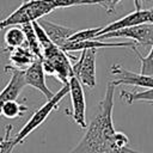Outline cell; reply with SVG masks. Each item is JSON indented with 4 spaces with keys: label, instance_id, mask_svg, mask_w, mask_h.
<instances>
[{
    "label": "cell",
    "instance_id": "obj_1",
    "mask_svg": "<svg viewBox=\"0 0 153 153\" xmlns=\"http://www.w3.org/2000/svg\"><path fill=\"white\" fill-rule=\"evenodd\" d=\"M115 85L109 81L97 112L79 143L68 153H142L129 148V137L115 129L112 121Z\"/></svg>",
    "mask_w": 153,
    "mask_h": 153
},
{
    "label": "cell",
    "instance_id": "obj_2",
    "mask_svg": "<svg viewBox=\"0 0 153 153\" xmlns=\"http://www.w3.org/2000/svg\"><path fill=\"white\" fill-rule=\"evenodd\" d=\"M55 10L51 0H29L23 2L5 19L0 20V30L14 25L32 23L51 13Z\"/></svg>",
    "mask_w": 153,
    "mask_h": 153
},
{
    "label": "cell",
    "instance_id": "obj_3",
    "mask_svg": "<svg viewBox=\"0 0 153 153\" xmlns=\"http://www.w3.org/2000/svg\"><path fill=\"white\" fill-rule=\"evenodd\" d=\"M42 57L43 69L47 74L54 75L63 84H68L69 78L73 75L72 63L68 56V53L62 50L56 44L50 45L44 49Z\"/></svg>",
    "mask_w": 153,
    "mask_h": 153
},
{
    "label": "cell",
    "instance_id": "obj_4",
    "mask_svg": "<svg viewBox=\"0 0 153 153\" xmlns=\"http://www.w3.org/2000/svg\"><path fill=\"white\" fill-rule=\"evenodd\" d=\"M69 93V86L68 84H65L61 90H59L50 99H48L38 110L35 111V114L30 117V120L24 124V127L19 130V133L13 137V146L16 147L17 145L22 143L33 130H36L45 120L47 117L51 114L54 109L57 108L59 103Z\"/></svg>",
    "mask_w": 153,
    "mask_h": 153
},
{
    "label": "cell",
    "instance_id": "obj_5",
    "mask_svg": "<svg viewBox=\"0 0 153 153\" xmlns=\"http://www.w3.org/2000/svg\"><path fill=\"white\" fill-rule=\"evenodd\" d=\"M98 49H84L80 56L72 63V72L75 78L86 87H94L97 85L96 78V57Z\"/></svg>",
    "mask_w": 153,
    "mask_h": 153
},
{
    "label": "cell",
    "instance_id": "obj_6",
    "mask_svg": "<svg viewBox=\"0 0 153 153\" xmlns=\"http://www.w3.org/2000/svg\"><path fill=\"white\" fill-rule=\"evenodd\" d=\"M129 38L130 41H134L136 45H141L143 48L152 47L153 44V24L152 23H143L139 25H133L128 27H123L116 31H111L104 35L98 36L94 39H105V38Z\"/></svg>",
    "mask_w": 153,
    "mask_h": 153
},
{
    "label": "cell",
    "instance_id": "obj_7",
    "mask_svg": "<svg viewBox=\"0 0 153 153\" xmlns=\"http://www.w3.org/2000/svg\"><path fill=\"white\" fill-rule=\"evenodd\" d=\"M68 86L72 103V110L69 115H72L75 124H78L80 128H86V103L82 84L79 81L78 78L72 75L68 80Z\"/></svg>",
    "mask_w": 153,
    "mask_h": 153
},
{
    "label": "cell",
    "instance_id": "obj_8",
    "mask_svg": "<svg viewBox=\"0 0 153 153\" xmlns=\"http://www.w3.org/2000/svg\"><path fill=\"white\" fill-rule=\"evenodd\" d=\"M24 79H25L26 85H30L33 88L38 90L47 98V100L50 99L55 94L47 86V82H45V72L43 69L42 59H36L27 68L24 69Z\"/></svg>",
    "mask_w": 153,
    "mask_h": 153
},
{
    "label": "cell",
    "instance_id": "obj_9",
    "mask_svg": "<svg viewBox=\"0 0 153 153\" xmlns=\"http://www.w3.org/2000/svg\"><path fill=\"white\" fill-rule=\"evenodd\" d=\"M110 73L112 75H118L120 78L116 80H111L115 86L118 85H133L137 87L153 88V76L145 75L141 73H133L130 71L124 69L120 65H112L110 68Z\"/></svg>",
    "mask_w": 153,
    "mask_h": 153
},
{
    "label": "cell",
    "instance_id": "obj_10",
    "mask_svg": "<svg viewBox=\"0 0 153 153\" xmlns=\"http://www.w3.org/2000/svg\"><path fill=\"white\" fill-rule=\"evenodd\" d=\"M143 23H151L149 10H135L134 12H131V13H129V14H127V16H124V17H122V18H120V19L110 23V24H108L106 26H103L100 32L98 33V36L111 32V31H116V30H120V29H123V27L143 24Z\"/></svg>",
    "mask_w": 153,
    "mask_h": 153
},
{
    "label": "cell",
    "instance_id": "obj_11",
    "mask_svg": "<svg viewBox=\"0 0 153 153\" xmlns=\"http://www.w3.org/2000/svg\"><path fill=\"white\" fill-rule=\"evenodd\" d=\"M6 69H11L12 74H11L10 81L0 92V116H1L2 105L8 100H16L20 94L22 90L24 88V86H26L23 69H17L12 67H7Z\"/></svg>",
    "mask_w": 153,
    "mask_h": 153
},
{
    "label": "cell",
    "instance_id": "obj_12",
    "mask_svg": "<svg viewBox=\"0 0 153 153\" xmlns=\"http://www.w3.org/2000/svg\"><path fill=\"white\" fill-rule=\"evenodd\" d=\"M136 43L134 41L129 42H102L98 39H88L82 42H67L61 47L66 53L81 51L84 49H102V48H135Z\"/></svg>",
    "mask_w": 153,
    "mask_h": 153
},
{
    "label": "cell",
    "instance_id": "obj_13",
    "mask_svg": "<svg viewBox=\"0 0 153 153\" xmlns=\"http://www.w3.org/2000/svg\"><path fill=\"white\" fill-rule=\"evenodd\" d=\"M37 22L44 29V31L47 32V35L51 39V42L54 44H56L57 47H60V48L63 44H66L67 41L69 39V37L75 32V30H73V29H69L67 26H62V25L55 24V23L49 22V20L43 19V18L38 19Z\"/></svg>",
    "mask_w": 153,
    "mask_h": 153
},
{
    "label": "cell",
    "instance_id": "obj_14",
    "mask_svg": "<svg viewBox=\"0 0 153 153\" xmlns=\"http://www.w3.org/2000/svg\"><path fill=\"white\" fill-rule=\"evenodd\" d=\"M36 59H38V57H36L35 54H33L27 47L24 48L23 45L12 49L11 55H10V61H11V63L13 65L12 68L23 69V71H24L25 68H27Z\"/></svg>",
    "mask_w": 153,
    "mask_h": 153
},
{
    "label": "cell",
    "instance_id": "obj_15",
    "mask_svg": "<svg viewBox=\"0 0 153 153\" xmlns=\"http://www.w3.org/2000/svg\"><path fill=\"white\" fill-rule=\"evenodd\" d=\"M120 98L127 104H133L135 102H146L153 105V88H146L143 91H136V92L121 90Z\"/></svg>",
    "mask_w": 153,
    "mask_h": 153
},
{
    "label": "cell",
    "instance_id": "obj_16",
    "mask_svg": "<svg viewBox=\"0 0 153 153\" xmlns=\"http://www.w3.org/2000/svg\"><path fill=\"white\" fill-rule=\"evenodd\" d=\"M22 29H23V31L25 33V43L27 44V48L35 54L36 57L42 59L43 57L42 48L39 45V42H38V38H37V35L35 32V29H33L32 23L23 24L22 25Z\"/></svg>",
    "mask_w": 153,
    "mask_h": 153
},
{
    "label": "cell",
    "instance_id": "obj_17",
    "mask_svg": "<svg viewBox=\"0 0 153 153\" xmlns=\"http://www.w3.org/2000/svg\"><path fill=\"white\" fill-rule=\"evenodd\" d=\"M4 41H5V43H6V45L8 48L14 49V48L24 45V43H25V33H24L23 29L22 27H17V25L10 26L7 29V31L5 32Z\"/></svg>",
    "mask_w": 153,
    "mask_h": 153
},
{
    "label": "cell",
    "instance_id": "obj_18",
    "mask_svg": "<svg viewBox=\"0 0 153 153\" xmlns=\"http://www.w3.org/2000/svg\"><path fill=\"white\" fill-rule=\"evenodd\" d=\"M26 110H27V108L22 105V104H19L17 102V99L16 100H8L2 105L1 115L5 116L6 118L11 120V118H17V117L22 116Z\"/></svg>",
    "mask_w": 153,
    "mask_h": 153
},
{
    "label": "cell",
    "instance_id": "obj_19",
    "mask_svg": "<svg viewBox=\"0 0 153 153\" xmlns=\"http://www.w3.org/2000/svg\"><path fill=\"white\" fill-rule=\"evenodd\" d=\"M103 26H98V27H90V29H84V30H79L75 31L67 42H82V41H88V39H93L98 36V33L100 32Z\"/></svg>",
    "mask_w": 153,
    "mask_h": 153
},
{
    "label": "cell",
    "instance_id": "obj_20",
    "mask_svg": "<svg viewBox=\"0 0 153 153\" xmlns=\"http://www.w3.org/2000/svg\"><path fill=\"white\" fill-rule=\"evenodd\" d=\"M133 50L136 53L137 57H139L140 61H141L140 73H141V74H145V75H151V76H152V75H153V44H152V47H151L149 53H148L146 56H142V55L137 51L136 47L133 48Z\"/></svg>",
    "mask_w": 153,
    "mask_h": 153
},
{
    "label": "cell",
    "instance_id": "obj_21",
    "mask_svg": "<svg viewBox=\"0 0 153 153\" xmlns=\"http://www.w3.org/2000/svg\"><path fill=\"white\" fill-rule=\"evenodd\" d=\"M32 25H33L35 32H36V35H37V38H38L39 45H41V48H42V51L54 44V43L51 42V39L48 37V35H47V32L44 31V29L41 26V24H39L37 20L32 22ZM42 54H43V53H42Z\"/></svg>",
    "mask_w": 153,
    "mask_h": 153
},
{
    "label": "cell",
    "instance_id": "obj_22",
    "mask_svg": "<svg viewBox=\"0 0 153 153\" xmlns=\"http://www.w3.org/2000/svg\"><path fill=\"white\" fill-rule=\"evenodd\" d=\"M122 0H88L87 5H99L102 6L108 14H111L116 10V5Z\"/></svg>",
    "mask_w": 153,
    "mask_h": 153
},
{
    "label": "cell",
    "instance_id": "obj_23",
    "mask_svg": "<svg viewBox=\"0 0 153 153\" xmlns=\"http://www.w3.org/2000/svg\"><path fill=\"white\" fill-rule=\"evenodd\" d=\"M55 10L62 8V7H71V6H78V5H87L88 0H51Z\"/></svg>",
    "mask_w": 153,
    "mask_h": 153
},
{
    "label": "cell",
    "instance_id": "obj_24",
    "mask_svg": "<svg viewBox=\"0 0 153 153\" xmlns=\"http://www.w3.org/2000/svg\"><path fill=\"white\" fill-rule=\"evenodd\" d=\"M143 1H148V0H134L136 10H141V2H143Z\"/></svg>",
    "mask_w": 153,
    "mask_h": 153
},
{
    "label": "cell",
    "instance_id": "obj_25",
    "mask_svg": "<svg viewBox=\"0 0 153 153\" xmlns=\"http://www.w3.org/2000/svg\"><path fill=\"white\" fill-rule=\"evenodd\" d=\"M25 1H29V0H23V2H25Z\"/></svg>",
    "mask_w": 153,
    "mask_h": 153
},
{
    "label": "cell",
    "instance_id": "obj_26",
    "mask_svg": "<svg viewBox=\"0 0 153 153\" xmlns=\"http://www.w3.org/2000/svg\"><path fill=\"white\" fill-rule=\"evenodd\" d=\"M152 76H153V75H152Z\"/></svg>",
    "mask_w": 153,
    "mask_h": 153
}]
</instances>
